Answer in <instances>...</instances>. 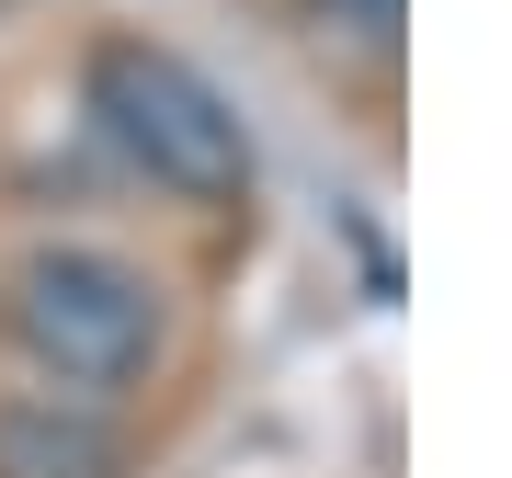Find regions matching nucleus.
Here are the masks:
<instances>
[{
    "label": "nucleus",
    "instance_id": "f257e3e1",
    "mask_svg": "<svg viewBox=\"0 0 512 478\" xmlns=\"http://www.w3.org/2000/svg\"><path fill=\"white\" fill-rule=\"evenodd\" d=\"M92 114H103V137L126 148L160 194H183V205H239L251 194V137H239L228 92L194 57H171L148 35L92 46Z\"/></svg>",
    "mask_w": 512,
    "mask_h": 478
},
{
    "label": "nucleus",
    "instance_id": "f03ea898",
    "mask_svg": "<svg viewBox=\"0 0 512 478\" xmlns=\"http://www.w3.org/2000/svg\"><path fill=\"white\" fill-rule=\"evenodd\" d=\"M0 319H12V342L35 353L57 387H137L160 365V285L137 274V262L92 251V239H57L12 274L0 296Z\"/></svg>",
    "mask_w": 512,
    "mask_h": 478
},
{
    "label": "nucleus",
    "instance_id": "7ed1b4c3",
    "mask_svg": "<svg viewBox=\"0 0 512 478\" xmlns=\"http://www.w3.org/2000/svg\"><path fill=\"white\" fill-rule=\"evenodd\" d=\"M0 478H126V433L92 399H0Z\"/></svg>",
    "mask_w": 512,
    "mask_h": 478
},
{
    "label": "nucleus",
    "instance_id": "20e7f679",
    "mask_svg": "<svg viewBox=\"0 0 512 478\" xmlns=\"http://www.w3.org/2000/svg\"><path fill=\"white\" fill-rule=\"evenodd\" d=\"M399 12H410V0H308V23H319V35H342V46H387V35H399Z\"/></svg>",
    "mask_w": 512,
    "mask_h": 478
}]
</instances>
